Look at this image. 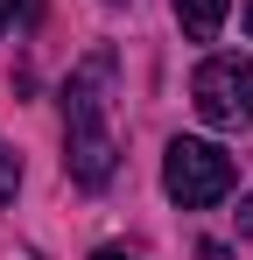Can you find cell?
Returning a JSON list of instances; mask_svg holds the SVG:
<instances>
[{
    "instance_id": "obj_1",
    "label": "cell",
    "mask_w": 253,
    "mask_h": 260,
    "mask_svg": "<svg viewBox=\"0 0 253 260\" xmlns=\"http://www.w3.org/2000/svg\"><path fill=\"white\" fill-rule=\"evenodd\" d=\"M106 85H113V56H106V49L84 56L78 78L64 85V127H71L64 169H71V183H84V190H106V183H113V162H120V148H113V134H106Z\"/></svg>"
},
{
    "instance_id": "obj_2",
    "label": "cell",
    "mask_w": 253,
    "mask_h": 260,
    "mask_svg": "<svg viewBox=\"0 0 253 260\" xmlns=\"http://www.w3.org/2000/svg\"><path fill=\"white\" fill-rule=\"evenodd\" d=\"M162 190L183 211H204L218 197H232V155L183 134V141H169V155H162Z\"/></svg>"
},
{
    "instance_id": "obj_3",
    "label": "cell",
    "mask_w": 253,
    "mask_h": 260,
    "mask_svg": "<svg viewBox=\"0 0 253 260\" xmlns=\"http://www.w3.org/2000/svg\"><path fill=\"white\" fill-rule=\"evenodd\" d=\"M190 99L211 127H253V63L246 56H204L197 78H190Z\"/></svg>"
},
{
    "instance_id": "obj_4",
    "label": "cell",
    "mask_w": 253,
    "mask_h": 260,
    "mask_svg": "<svg viewBox=\"0 0 253 260\" xmlns=\"http://www.w3.org/2000/svg\"><path fill=\"white\" fill-rule=\"evenodd\" d=\"M225 7H232V0H176V21H183V36H190V43H218Z\"/></svg>"
},
{
    "instance_id": "obj_5",
    "label": "cell",
    "mask_w": 253,
    "mask_h": 260,
    "mask_svg": "<svg viewBox=\"0 0 253 260\" xmlns=\"http://www.w3.org/2000/svg\"><path fill=\"white\" fill-rule=\"evenodd\" d=\"M14 190H21V162H14L7 141H0V197H14Z\"/></svg>"
},
{
    "instance_id": "obj_6",
    "label": "cell",
    "mask_w": 253,
    "mask_h": 260,
    "mask_svg": "<svg viewBox=\"0 0 253 260\" xmlns=\"http://www.w3.org/2000/svg\"><path fill=\"white\" fill-rule=\"evenodd\" d=\"M197 260H232V246H218V239H204V246H197Z\"/></svg>"
},
{
    "instance_id": "obj_7",
    "label": "cell",
    "mask_w": 253,
    "mask_h": 260,
    "mask_svg": "<svg viewBox=\"0 0 253 260\" xmlns=\"http://www.w3.org/2000/svg\"><path fill=\"white\" fill-rule=\"evenodd\" d=\"M14 14H21V0H0V36L14 28Z\"/></svg>"
},
{
    "instance_id": "obj_8",
    "label": "cell",
    "mask_w": 253,
    "mask_h": 260,
    "mask_svg": "<svg viewBox=\"0 0 253 260\" xmlns=\"http://www.w3.org/2000/svg\"><path fill=\"white\" fill-rule=\"evenodd\" d=\"M239 232H253V197H239Z\"/></svg>"
},
{
    "instance_id": "obj_9",
    "label": "cell",
    "mask_w": 253,
    "mask_h": 260,
    "mask_svg": "<svg viewBox=\"0 0 253 260\" xmlns=\"http://www.w3.org/2000/svg\"><path fill=\"white\" fill-rule=\"evenodd\" d=\"M91 260H134V253H120V246H106V253H91Z\"/></svg>"
},
{
    "instance_id": "obj_10",
    "label": "cell",
    "mask_w": 253,
    "mask_h": 260,
    "mask_svg": "<svg viewBox=\"0 0 253 260\" xmlns=\"http://www.w3.org/2000/svg\"><path fill=\"white\" fill-rule=\"evenodd\" d=\"M246 36H253V0H246Z\"/></svg>"
},
{
    "instance_id": "obj_11",
    "label": "cell",
    "mask_w": 253,
    "mask_h": 260,
    "mask_svg": "<svg viewBox=\"0 0 253 260\" xmlns=\"http://www.w3.org/2000/svg\"><path fill=\"white\" fill-rule=\"evenodd\" d=\"M106 7H120V0H106Z\"/></svg>"
}]
</instances>
